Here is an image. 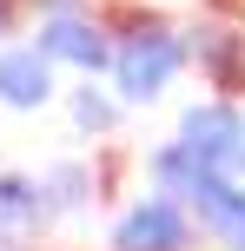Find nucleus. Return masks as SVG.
Wrapping results in <instances>:
<instances>
[{
  "instance_id": "3",
  "label": "nucleus",
  "mask_w": 245,
  "mask_h": 251,
  "mask_svg": "<svg viewBox=\"0 0 245 251\" xmlns=\"http://www.w3.org/2000/svg\"><path fill=\"white\" fill-rule=\"evenodd\" d=\"M33 47L47 53L53 66H66V73H106L113 66V26L93 20V13H40L33 26Z\"/></svg>"
},
{
  "instance_id": "14",
  "label": "nucleus",
  "mask_w": 245,
  "mask_h": 251,
  "mask_svg": "<svg viewBox=\"0 0 245 251\" xmlns=\"http://www.w3.org/2000/svg\"><path fill=\"white\" fill-rule=\"evenodd\" d=\"M225 251H245V238H232V245H225Z\"/></svg>"
},
{
  "instance_id": "2",
  "label": "nucleus",
  "mask_w": 245,
  "mask_h": 251,
  "mask_svg": "<svg viewBox=\"0 0 245 251\" xmlns=\"http://www.w3.org/2000/svg\"><path fill=\"white\" fill-rule=\"evenodd\" d=\"M199 245H206V231H199L192 212H186L179 199H166V192H139V199L106 225V251H199Z\"/></svg>"
},
{
  "instance_id": "13",
  "label": "nucleus",
  "mask_w": 245,
  "mask_h": 251,
  "mask_svg": "<svg viewBox=\"0 0 245 251\" xmlns=\"http://www.w3.org/2000/svg\"><path fill=\"white\" fill-rule=\"evenodd\" d=\"M239 178H245V146H239Z\"/></svg>"
},
{
  "instance_id": "12",
  "label": "nucleus",
  "mask_w": 245,
  "mask_h": 251,
  "mask_svg": "<svg viewBox=\"0 0 245 251\" xmlns=\"http://www.w3.org/2000/svg\"><path fill=\"white\" fill-rule=\"evenodd\" d=\"M13 7H20V0H0V40L13 33Z\"/></svg>"
},
{
  "instance_id": "11",
  "label": "nucleus",
  "mask_w": 245,
  "mask_h": 251,
  "mask_svg": "<svg viewBox=\"0 0 245 251\" xmlns=\"http://www.w3.org/2000/svg\"><path fill=\"white\" fill-rule=\"evenodd\" d=\"M27 7H40V13H93V0H27Z\"/></svg>"
},
{
  "instance_id": "4",
  "label": "nucleus",
  "mask_w": 245,
  "mask_h": 251,
  "mask_svg": "<svg viewBox=\"0 0 245 251\" xmlns=\"http://www.w3.org/2000/svg\"><path fill=\"white\" fill-rule=\"evenodd\" d=\"M179 146L212 172H239V146H245V106L239 100H199L179 119Z\"/></svg>"
},
{
  "instance_id": "1",
  "label": "nucleus",
  "mask_w": 245,
  "mask_h": 251,
  "mask_svg": "<svg viewBox=\"0 0 245 251\" xmlns=\"http://www.w3.org/2000/svg\"><path fill=\"white\" fill-rule=\"evenodd\" d=\"M106 73H113V93L126 106H153L186 73V40L159 13H133L126 26H113V66Z\"/></svg>"
},
{
  "instance_id": "9",
  "label": "nucleus",
  "mask_w": 245,
  "mask_h": 251,
  "mask_svg": "<svg viewBox=\"0 0 245 251\" xmlns=\"http://www.w3.org/2000/svg\"><path fill=\"white\" fill-rule=\"evenodd\" d=\"M40 199H47L53 218H73V212H86V205L100 199V178H93L86 159H60V165L40 172Z\"/></svg>"
},
{
  "instance_id": "8",
  "label": "nucleus",
  "mask_w": 245,
  "mask_h": 251,
  "mask_svg": "<svg viewBox=\"0 0 245 251\" xmlns=\"http://www.w3.org/2000/svg\"><path fill=\"white\" fill-rule=\"evenodd\" d=\"M186 60L212 79L219 100H232L245 86V33H225V26H192L186 33Z\"/></svg>"
},
{
  "instance_id": "7",
  "label": "nucleus",
  "mask_w": 245,
  "mask_h": 251,
  "mask_svg": "<svg viewBox=\"0 0 245 251\" xmlns=\"http://www.w3.org/2000/svg\"><path fill=\"white\" fill-rule=\"evenodd\" d=\"M53 73L60 66L47 60L40 47H0V106L7 113H40V106H53Z\"/></svg>"
},
{
  "instance_id": "6",
  "label": "nucleus",
  "mask_w": 245,
  "mask_h": 251,
  "mask_svg": "<svg viewBox=\"0 0 245 251\" xmlns=\"http://www.w3.org/2000/svg\"><path fill=\"white\" fill-rule=\"evenodd\" d=\"M53 225L33 172H0V251H33L40 231Z\"/></svg>"
},
{
  "instance_id": "10",
  "label": "nucleus",
  "mask_w": 245,
  "mask_h": 251,
  "mask_svg": "<svg viewBox=\"0 0 245 251\" xmlns=\"http://www.w3.org/2000/svg\"><path fill=\"white\" fill-rule=\"evenodd\" d=\"M66 119H73V132L106 139V132L119 126V100H113V93H100V86L86 79V86H73V93H66Z\"/></svg>"
},
{
  "instance_id": "5",
  "label": "nucleus",
  "mask_w": 245,
  "mask_h": 251,
  "mask_svg": "<svg viewBox=\"0 0 245 251\" xmlns=\"http://www.w3.org/2000/svg\"><path fill=\"white\" fill-rule=\"evenodd\" d=\"M179 205L192 212V225L206 231V245H232L245 238V178L239 172H212V165H199L192 172V185L179 192Z\"/></svg>"
}]
</instances>
